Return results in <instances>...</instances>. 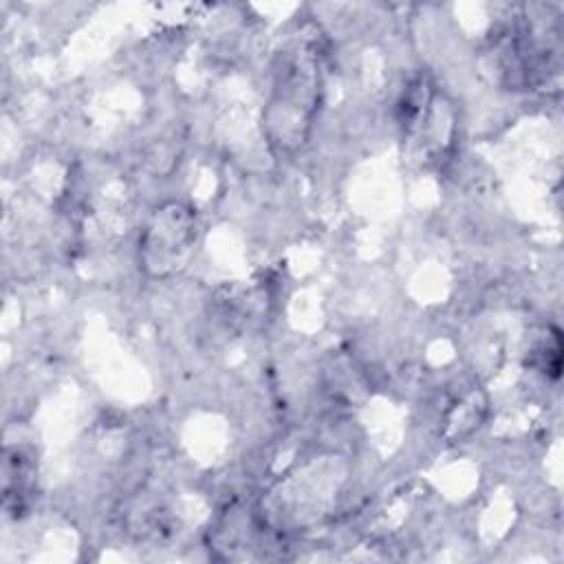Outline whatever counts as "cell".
Masks as SVG:
<instances>
[{"label":"cell","mask_w":564,"mask_h":564,"mask_svg":"<svg viewBox=\"0 0 564 564\" xmlns=\"http://www.w3.org/2000/svg\"><path fill=\"white\" fill-rule=\"evenodd\" d=\"M317 53L304 46L280 53V66L262 117L269 143L280 152H295L308 139L322 95Z\"/></svg>","instance_id":"obj_1"},{"label":"cell","mask_w":564,"mask_h":564,"mask_svg":"<svg viewBox=\"0 0 564 564\" xmlns=\"http://www.w3.org/2000/svg\"><path fill=\"white\" fill-rule=\"evenodd\" d=\"M196 245V216L181 203L159 207L143 229L139 251L143 267L159 278L187 267Z\"/></svg>","instance_id":"obj_2"}]
</instances>
